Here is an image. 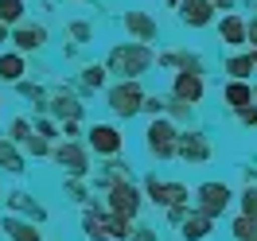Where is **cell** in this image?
<instances>
[{"label":"cell","mask_w":257,"mask_h":241,"mask_svg":"<svg viewBox=\"0 0 257 241\" xmlns=\"http://www.w3.org/2000/svg\"><path fill=\"white\" fill-rule=\"evenodd\" d=\"M125 28L137 35L141 43L156 39V24H152V16H145V12H128V16H125Z\"/></svg>","instance_id":"8992f818"},{"label":"cell","mask_w":257,"mask_h":241,"mask_svg":"<svg viewBox=\"0 0 257 241\" xmlns=\"http://www.w3.org/2000/svg\"><path fill=\"white\" fill-rule=\"evenodd\" d=\"M16 47H24V51H35V47H43V39H47V32L43 28H32V24H24V28H16Z\"/></svg>","instance_id":"ba28073f"},{"label":"cell","mask_w":257,"mask_h":241,"mask_svg":"<svg viewBox=\"0 0 257 241\" xmlns=\"http://www.w3.org/2000/svg\"><path fill=\"white\" fill-rule=\"evenodd\" d=\"M4 39H8V28H4V24H0V43H4Z\"/></svg>","instance_id":"ac0fdd59"},{"label":"cell","mask_w":257,"mask_h":241,"mask_svg":"<svg viewBox=\"0 0 257 241\" xmlns=\"http://www.w3.org/2000/svg\"><path fill=\"white\" fill-rule=\"evenodd\" d=\"M176 94L183 101H199L203 97V74H199V66H187V70H179L176 78Z\"/></svg>","instance_id":"3957f363"},{"label":"cell","mask_w":257,"mask_h":241,"mask_svg":"<svg viewBox=\"0 0 257 241\" xmlns=\"http://www.w3.org/2000/svg\"><path fill=\"white\" fill-rule=\"evenodd\" d=\"M218 32H222V43H230V47H241V43H245V20L230 12V16H222Z\"/></svg>","instance_id":"5b68a950"},{"label":"cell","mask_w":257,"mask_h":241,"mask_svg":"<svg viewBox=\"0 0 257 241\" xmlns=\"http://www.w3.org/2000/svg\"><path fill=\"white\" fill-rule=\"evenodd\" d=\"M241 121H245V125H257V109H249V105H241Z\"/></svg>","instance_id":"e0dca14e"},{"label":"cell","mask_w":257,"mask_h":241,"mask_svg":"<svg viewBox=\"0 0 257 241\" xmlns=\"http://www.w3.org/2000/svg\"><path fill=\"white\" fill-rule=\"evenodd\" d=\"M241 210H245L249 218H257V191H253V187H249V191L241 194Z\"/></svg>","instance_id":"9a60e30c"},{"label":"cell","mask_w":257,"mask_h":241,"mask_svg":"<svg viewBox=\"0 0 257 241\" xmlns=\"http://www.w3.org/2000/svg\"><path fill=\"white\" fill-rule=\"evenodd\" d=\"M24 20V0H0V24Z\"/></svg>","instance_id":"8fae6325"},{"label":"cell","mask_w":257,"mask_h":241,"mask_svg":"<svg viewBox=\"0 0 257 241\" xmlns=\"http://www.w3.org/2000/svg\"><path fill=\"white\" fill-rule=\"evenodd\" d=\"M234 233H238V241H257V218L241 214L238 222H234Z\"/></svg>","instance_id":"7c38bea8"},{"label":"cell","mask_w":257,"mask_h":241,"mask_svg":"<svg viewBox=\"0 0 257 241\" xmlns=\"http://www.w3.org/2000/svg\"><path fill=\"white\" fill-rule=\"evenodd\" d=\"M199 198H203V214H218V210H226V202H230V191H226L222 183H207V187L199 191Z\"/></svg>","instance_id":"277c9868"},{"label":"cell","mask_w":257,"mask_h":241,"mask_svg":"<svg viewBox=\"0 0 257 241\" xmlns=\"http://www.w3.org/2000/svg\"><path fill=\"white\" fill-rule=\"evenodd\" d=\"M245 43H253V51H257V20L245 24Z\"/></svg>","instance_id":"2e32d148"},{"label":"cell","mask_w":257,"mask_h":241,"mask_svg":"<svg viewBox=\"0 0 257 241\" xmlns=\"http://www.w3.org/2000/svg\"><path fill=\"white\" fill-rule=\"evenodd\" d=\"M207 214H195V218H187V225H183V237H203L207 233Z\"/></svg>","instance_id":"4fadbf2b"},{"label":"cell","mask_w":257,"mask_h":241,"mask_svg":"<svg viewBox=\"0 0 257 241\" xmlns=\"http://www.w3.org/2000/svg\"><path fill=\"white\" fill-rule=\"evenodd\" d=\"M253 101H257V86H253Z\"/></svg>","instance_id":"d6986e66"},{"label":"cell","mask_w":257,"mask_h":241,"mask_svg":"<svg viewBox=\"0 0 257 241\" xmlns=\"http://www.w3.org/2000/svg\"><path fill=\"white\" fill-rule=\"evenodd\" d=\"M226 74H230V78H249V74H253V55H234V59L226 63Z\"/></svg>","instance_id":"30bf717a"},{"label":"cell","mask_w":257,"mask_h":241,"mask_svg":"<svg viewBox=\"0 0 257 241\" xmlns=\"http://www.w3.org/2000/svg\"><path fill=\"white\" fill-rule=\"evenodd\" d=\"M20 70H24V59H20V55H4V59H0V74H4V78H20Z\"/></svg>","instance_id":"5bb4252c"},{"label":"cell","mask_w":257,"mask_h":241,"mask_svg":"<svg viewBox=\"0 0 257 241\" xmlns=\"http://www.w3.org/2000/svg\"><path fill=\"white\" fill-rule=\"evenodd\" d=\"M113 105H117V113L141 109V90H137V86H121V90H113Z\"/></svg>","instance_id":"9c48e42d"},{"label":"cell","mask_w":257,"mask_h":241,"mask_svg":"<svg viewBox=\"0 0 257 241\" xmlns=\"http://www.w3.org/2000/svg\"><path fill=\"white\" fill-rule=\"evenodd\" d=\"M148 63H152V55H148L145 43H128V47H117L109 55V66L121 70V74H141Z\"/></svg>","instance_id":"6da1fadb"},{"label":"cell","mask_w":257,"mask_h":241,"mask_svg":"<svg viewBox=\"0 0 257 241\" xmlns=\"http://www.w3.org/2000/svg\"><path fill=\"white\" fill-rule=\"evenodd\" d=\"M226 101H230L234 109H241V105H253V86H245V78H234L230 86H226Z\"/></svg>","instance_id":"52a82bcc"},{"label":"cell","mask_w":257,"mask_h":241,"mask_svg":"<svg viewBox=\"0 0 257 241\" xmlns=\"http://www.w3.org/2000/svg\"><path fill=\"white\" fill-rule=\"evenodd\" d=\"M179 20L191 28H207L214 20V4L210 0H179Z\"/></svg>","instance_id":"7a4b0ae2"}]
</instances>
